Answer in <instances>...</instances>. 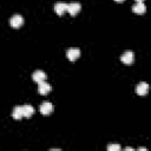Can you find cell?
Listing matches in <instances>:
<instances>
[{"mask_svg": "<svg viewBox=\"0 0 151 151\" xmlns=\"http://www.w3.org/2000/svg\"><path fill=\"white\" fill-rule=\"evenodd\" d=\"M147 91H149V85H147V83H145V81H140V83L136 86V92H137L139 96H145V94L147 93Z\"/></svg>", "mask_w": 151, "mask_h": 151, "instance_id": "ba28073f", "label": "cell"}, {"mask_svg": "<svg viewBox=\"0 0 151 151\" xmlns=\"http://www.w3.org/2000/svg\"><path fill=\"white\" fill-rule=\"evenodd\" d=\"M51 90H52V86L47 81H45V80L38 84V91H39L40 94H47Z\"/></svg>", "mask_w": 151, "mask_h": 151, "instance_id": "8992f818", "label": "cell"}, {"mask_svg": "<svg viewBox=\"0 0 151 151\" xmlns=\"http://www.w3.org/2000/svg\"><path fill=\"white\" fill-rule=\"evenodd\" d=\"M137 1H143V0H137Z\"/></svg>", "mask_w": 151, "mask_h": 151, "instance_id": "e0dca14e", "label": "cell"}, {"mask_svg": "<svg viewBox=\"0 0 151 151\" xmlns=\"http://www.w3.org/2000/svg\"><path fill=\"white\" fill-rule=\"evenodd\" d=\"M21 107H22V116H24V117L29 118V117L34 113V107H33L32 105H29V104L21 105Z\"/></svg>", "mask_w": 151, "mask_h": 151, "instance_id": "30bf717a", "label": "cell"}, {"mask_svg": "<svg viewBox=\"0 0 151 151\" xmlns=\"http://www.w3.org/2000/svg\"><path fill=\"white\" fill-rule=\"evenodd\" d=\"M132 11L134 13H137V14H142V13H144L146 11V6L144 5L143 1H137V4H134L132 6Z\"/></svg>", "mask_w": 151, "mask_h": 151, "instance_id": "9c48e42d", "label": "cell"}, {"mask_svg": "<svg viewBox=\"0 0 151 151\" xmlns=\"http://www.w3.org/2000/svg\"><path fill=\"white\" fill-rule=\"evenodd\" d=\"M126 151H133V147H125Z\"/></svg>", "mask_w": 151, "mask_h": 151, "instance_id": "5bb4252c", "label": "cell"}, {"mask_svg": "<svg viewBox=\"0 0 151 151\" xmlns=\"http://www.w3.org/2000/svg\"><path fill=\"white\" fill-rule=\"evenodd\" d=\"M32 79H33L35 83L39 84V83L46 80V73H45L42 70H37V71L33 72V74H32Z\"/></svg>", "mask_w": 151, "mask_h": 151, "instance_id": "5b68a950", "label": "cell"}, {"mask_svg": "<svg viewBox=\"0 0 151 151\" xmlns=\"http://www.w3.org/2000/svg\"><path fill=\"white\" fill-rule=\"evenodd\" d=\"M120 60L124 64H132L134 60V53L132 51H126L120 55Z\"/></svg>", "mask_w": 151, "mask_h": 151, "instance_id": "7a4b0ae2", "label": "cell"}, {"mask_svg": "<svg viewBox=\"0 0 151 151\" xmlns=\"http://www.w3.org/2000/svg\"><path fill=\"white\" fill-rule=\"evenodd\" d=\"M66 55H67V58H68L71 61L77 60V59L80 57V50H79V48H76V47L68 48L67 52H66Z\"/></svg>", "mask_w": 151, "mask_h": 151, "instance_id": "277c9868", "label": "cell"}, {"mask_svg": "<svg viewBox=\"0 0 151 151\" xmlns=\"http://www.w3.org/2000/svg\"><path fill=\"white\" fill-rule=\"evenodd\" d=\"M9 24H11L12 27L18 28V27H20V26L24 24V18H22L20 14H14V15L9 19Z\"/></svg>", "mask_w": 151, "mask_h": 151, "instance_id": "6da1fadb", "label": "cell"}, {"mask_svg": "<svg viewBox=\"0 0 151 151\" xmlns=\"http://www.w3.org/2000/svg\"><path fill=\"white\" fill-rule=\"evenodd\" d=\"M80 8H81V5H80L79 2H70V4H67L66 11H67L71 15H76V14L80 11Z\"/></svg>", "mask_w": 151, "mask_h": 151, "instance_id": "3957f363", "label": "cell"}, {"mask_svg": "<svg viewBox=\"0 0 151 151\" xmlns=\"http://www.w3.org/2000/svg\"><path fill=\"white\" fill-rule=\"evenodd\" d=\"M52 111H53V105H52V103H50V101H44V103L40 105V112H41L44 116H48Z\"/></svg>", "mask_w": 151, "mask_h": 151, "instance_id": "52a82bcc", "label": "cell"}, {"mask_svg": "<svg viewBox=\"0 0 151 151\" xmlns=\"http://www.w3.org/2000/svg\"><path fill=\"white\" fill-rule=\"evenodd\" d=\"M138 150H139V151H146V149H145V147H139Z\"/></svg>", "mask_w": 151, "mask_h": 151, "instance_id": "9a60e30c", "label": "cell"}, {"mask_svg": "<svg viewBox=\"0 0 151 151\" xmlns=\"http://www.w3.org/2000/svg\"><path fill=\"white\" fill-rule=\"evenodd\" d=\"M66 8H67V4H65V2H57L54 5V12L58 15H61L66 11Z\"/></svg>", "mask_w": 151, "mask_h": 151, "instance_id": "8fae6325", "label": "cell"}, {"mask_svg": "<svg viewBox=\"0 0 151 151\" xmlns=\"http://www.w3.org/2000/svg\"><path fill=\"white\" fill-rule=\"evenodd\" d=\"M12 117L14 119H21L24 116H22V107L21 106H15L13 109V112H12Z\"/></svg>", "mask_w": 151, "mask_h": 151, "instance_id": "7c38bea8", "label": "cell"}, {"mask_svg": "<svg viewBox=\"0 0 151 151\" xmlns=\"http://www.w3.org/2000/svg\"><path fill=\"white\" fill-rule=\"evenodd\" d=\"M107 151H120V145L119 144H111L107 146Z\"/></svg>", "mask_w": 151, "mask_h": 151, "instance_id": "4fadbf2b", "label": "cell"}, {"mask_svg": "<svg viewBox=\"0 0 151 151\" xmlns=\"http://www.w3.org/2000/svg\"><path fill=\"white\" fill-rule=\"evenodd\" d=\"M114 1H117V2H122V1H124V0H114Z\"/></svg>", "mask_w": 151, "mask_h": 151, "instance_id": "2e32d148", "label": "cell"}]
</instances>
